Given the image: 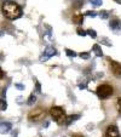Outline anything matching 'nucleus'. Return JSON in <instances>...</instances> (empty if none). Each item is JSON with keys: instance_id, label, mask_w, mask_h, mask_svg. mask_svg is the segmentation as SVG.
I'll return each instance as SVG.
<instances>
[{"instance_id": "nucleus-1", "label": "nucleus", "mask_w": 121, "mask_h": 137, "mask_svg": "<svg viewBox=\"0 0 121 137\" xmlns=\"http://www.w3.org/2000/svg\"><path fill=\"white\" fill-rule=\"evenodd\" d=\"M3 15L6 17L7 20H17L22 16V9H21L17 3H15L12 0H5L3 1V7H1Z\"/></svg>"}, {"instance_id": "nucleus-2", "label": "nucleus", "mask_w": 121, "mask_h": 137, "mask_svg": "<svg viewBox=\"0 0 121 137\" xmlns=\"http://www.w3.org/2000/svg\"><path fill=\"white\" fill-rule=\"evenodd\" d=\"M50 114H51V117L53 119L56 123L58 124H62L63 121L66 123V112L64 109L62 108V107H58V106H54L52 107L51 109H50Z\"/></svg>"}, {"instance_id": "nucleus-3", "label": "nucleus", "mask_w": 121, "mask_h": 137, "mask_svg": "<svg viewBox=\"0 0 121 137\" xmlns=\"http://www.w3.org/2000/svg\"><path fill=\"white\" fill-rule=\"evenodd\" d=\"M113 92H114L113 86H111V85H108V84H102V85H99V86L97 87V90H96L97 96L99 97L101 100H105L108 97H110L113 95Z\"/></svg>"}, {"instance_id": "nucleus-4", "label": "nucleus", "mask_w": 121, "mask_h": 137, "mask_svg": "<svg viewBox=\"0 0 121 137\" xmlns=\"http://www.w3.org/2000/svg\"><path fill=\"white\" fill-rule=\"evenodd\" d=\"M45 115H46L45 110L42 109V108H40V107H38V108H35V109L29 112V114H28V119H29L30 121L36 123V121L42 120V119L45 118Z\"/></svg>"}, {"instance_id": "nucleus-5", "label": "nucleus", "mask_w": 121, "mask_h": 137, "mask_svg": "<svg viewBox=\"0 0 121 137\" xmlns=\"http://www.w3.org/2000/svg\"><path fill=\"white\" fill-rule=\"evenodd\" d=\"M109 64H110V69H111L113 74H114L116 78H121V64L120 63L116 61L109 60Z\"/></svg>"}, {"instance_id": "nucleus-6", "label": "nucleus", "mask_w": 121, "mask_h": 137, "mask_svg": "<svg viewBox=\"0 0 121 137\" xmlns=\"http://www.w3.org/2000/svg\"><path fill=\"white\" fill-rule=\"evenodd\" d=\"M105 137H120V132H119L117 126L109 125L107 131H105Z\"/></svg>"}, {"instance_id": "nucleus-7", "label": "nucleus", "mask_w": 121, "mask_h": 137, "mask_svg": "<svg viewBox=\"0 0 121 137\" xmlns=\"http://www.w3.org/2000/svg\"><path fill=\"white\" fill-rule=\"evenodd\" d=\"M53 55H57V52H56V50H54L53 48H46V50H45V52H44V55L41 56L40 61H46V60H48L51 56Z\"/></svg>"}, {"instance_id": "nucleus-8", "label": "nucleus", "mask_w": 121, "mask_h": 137, "mask_svg": "<svg viewBox=\"0 0 121 137\" xmlns=\"http://www.w3.org/2000/svg\"><path fill=\"white\" fill-rule=\"evenodd\" d=\"M109 27L111 28V29H114V30H119L121 28V21L119 18H114V20L110 21V23H109Z\"/></svg>"}, {"instance_id": "nucleus-9", "label": "nucleus", "mask_w": 121, "mask_h": 137, "mask_svg": "<svg viewBox=\"0 0 121 137\" xmlns=\"http://www.w3.org/2000/svg\"><path fill=\"white\" fill-rule=\"evenodd\" d=\"M72 21H73V23H75V24H81L84 22V15H81V14L74 15L72 17Z\"/></svg>"}, {"instance_id": "nucleus-10", "label": "nucleus", "mask_w": 121, "mask_h": 137, "mask_svg": "<svg viewBox=\"0 0 121 137\" xmlns=\"http://www.w3.org/2000/svg\"><path fill=\"white\" fill-rule=\"evenodd\" d=\"M11 130V123H1V133H7L9 131Z\"/></svg>"}, {"instance_id": "nucleus-11", "label": "nucleus", "mask_w": 121, "mask_h": 137, "mask_svg": "<svg viewBox=\"0 0 121 137\" xmlns=\"http://www.w3.org/2000/svg\"><path fill=\"white\" fill-rule=\"evenodd\" d=\"M80 118V115H78V114H74V115H69V117H67L66 118V125H70V124L73 123V121H75V120H78Z\"/></svg>"}, {"instance_id": "nucleus-12", "label": "nucleus", "mask_w": 121, "mask_h": 137, "mask_svg": "<svg viewBox=\"0 0 121 137\" xmlns=\"http://www.w3.org/2000/svg\"><path fill=\"white\" fill-rule=\"evenodd\" d=\"M92 50H93V52L96 54V56H98V57H102V56H103L102 49H101V46H99L98 44H94L93 48H92Z\"/></svg>"}, {"instance_id": "nucleus-13", "label": "nucleus", "mask_w": 121, "mask_h": 137, "mask_svg": "<svg viewBox=\"0 0 121 137\" xmlns=\"http://www.w3.org/2000/svg\"><path fill=\"white\" fill-rule=\"evenodd\" d=\"M82 1H84V0H74L73 7H74V9H80V7L82 6Z\"/></svg>"}, {"instance_id": "nucleus-14", "label": "nucleus", "mask_w": 121, "mask_h": 137, "mask_svg": "<svg viewBox=\"0 0 121 137\" xmlns=\"http://www.w3.org/2000/svg\"><path fill=\"white\" fill-rule=\"evenodd\" d=\"M35 101H36V97H35V95H34V94H32V95H30V96H29V98H28V104H29V106H32V104H34V102H35Z\"/></svg>"}, {"instance_id": "nucleus-15", "label": "nucleus", "mask_w": 121, "mask_h": 137, "mask_svg": "<svg viewBox=\"0 0 121 137\" xmlns=\"http://www.w3.org/2000/svg\"><path fill=\"white\" fill-rule=\"evenodd\" d=\"M76 33H78V35H80V36H85V35L87 34V32H85V30L81 29V28H78V29H76Z\"/></svg>"}, {"instance_id": "nucleus-16", "label": "nucleus", "mask_w": 121, "mask_h": 137, "mask_svg": "<svg viewBox=\"0 0 121 137\" xmlns=\"http://www.w3.org/2000/svg\"><path fill=\"white\" fill-rule=\"evenodd\" d=\"M90 3H91L93 6H101L102 5V0H90Z\"/></svg>"}, {"instance_id": "nucleus-17", "label": "nucleus", "mask_w": 121, "mask_h": 137, "mask_svg": "<svg viewBox=\"0 0 121 137\" xmlns=\"http://www.w3.org/2000/svg\"><path fill=\"white\" fill-rule=\"evenodd\" d=\"M66 54H67V56H69V57H75V56H76V52L72 51V50H69V49L66 50Z\"/></svg>"}, {"instance_id": "nucleus-18", "label": "nucleus", "mask_w": 121, "mask_h": 137, "mask_svg": "<svg viewBox=\"0 0 121 137\" xmlns=\"http://www.w3.org/2000/svg\"><path fill=\"white\" fill-rule=\"evenodd\" d=\"M87 34L90 35L91 38H93V39L96 38V36H97V34H96V32H94L93 29H88V30H87Z\"/></svg>"}, {"instance_id": "nucleus-19", "label": "nucleus", "mask_w": 121, "mask_h": 137, "mask_svg": "<svg viewBox=\"0 0 121 137\" xmlns=\"http://www.w3.org/2000/svg\"><path fill=\"white\" fill-rule=\"evenodd\" d=\"M79 56H80L81 58H84V60H88L90 58V54L88 52H81Z\"/></svg>"}, {"instance_id": "nucleus-20", "label": "nucleus", "mask_w": 121, "mask_h": 137, "mask_svg": "<svg viewBox=\"0 0 121 137\" xmlns=\"http://www.w3.org/2000/svg\"><path fill=\"white\" fill-rule=\"evenodd\" d=\"M99 16H101V18H103V20H107L108 18V12L107 11H101V12H99Z\"/></svg>"}, {"instance_id": "nucleus-21", "label": "nucleus", "mask_w": 121, "mask_h": 137, "mask_svg": "<svg viewBox=\"0 0 121 137\" xmlns=\"http://www.w3.org/2000/svg\"><path fill=\"white\" fill-rule=\"evenodd\" d=\"M85 15H86V16H90V17H96V16H97V12H94V11H86Z\"/></svg>"}, {"instance_id": "nucleus-22", "label": "nucleus", "mask_w": 121, "mask_h": 137, "mask_svg": "<svg viewBox=\"0 0 121 137\" xmlns=\"http://www.w3.org/2000/svg\"><path fill=\"white\" fill-rule=\"evenodd\" d=\"M6 108H7L6 102H5L4 100H1V110H6Z\"/></svg>"}, {"instance_id": "nucleus-23", "label": "nucleus", "mask_w": 121, "mask_h": 137, "mask_svg": "<svg viewBox=\"0 0 121 137\" xmlns=\"http://www.w3.org/2000/svg\"><path fill=\"white\" fill-rule=\"evenodd\" d=\"M35 89H36L38 92H41V85H40V82H39V81L35 82Z\"/></svg>"}, {"instance_id": "nucleus-24", "label": "nucleus", "mask_w": 121, "mask_h": 137, "mask_svg": "<svg viewBox=\"0 0 121 137\" xmlns=\"http://www.w3.org/2000/svg\"><path fill=\"white\" fill-rule=\"evenodd\" d=\"M15 86H16L18 90H24V85H22V84H16Z\"/></svg>"}, {"instance_id": "nucleus-25", "label": "nucleus", "mask_w": 121, "mask_h": 137, "mask_svg": "<svg viewBox=\"0 0 121 137\" xmlns=\"http://www.w3.org/2000/svg\"><path fill=\"white\" fill-rule=\"evenodd\" d=\"M117 107H119V112L121 113V97L117 98Z\"/></svg>"}, {"instance_id": "nucleus-26", "label": "nucleus", "mask_w": 121, "mask_h": 137, "mask_svg": "<svg viewBox=\"0 0 121 137\" xmlns=\"http://www.w3.org/2000/svg\"><path fill=\"white\" fill-rule=\"evenodd\" d=\"M79 89H86V84H80V85H79Z\"/></svg>"}, {"instance_id": "nucleus-27", "label": "nucleus", "mask_w": 121, "mask_h": 137, "mask_svg": "<svg viewBox=\"0 0 121 137\" xmlns=\"http://www.w3.org/2000/svg\"><path fill=\"white\" fill-rule=\"evenodd\" d=\"M72 137H84V136H82V135H80V133H74Z\"/></svg>"}, {"instance_id": "nucleus-28", "label": "nucleus", "mask_w": 121, "mask_h": 137, "mask_svg": "<svg viewBox=\"0 0 121 137\" xmlns=\"http://www.w3.org/2000/svg\"><path fill=\"white\" fill-rule=\"evenodd\" d=\"M114 1H116L117 4H121V0H114Z\"/></svg>"}]
</instances>
